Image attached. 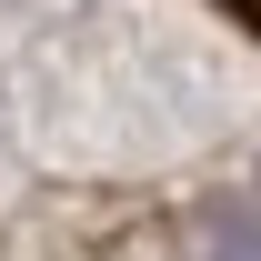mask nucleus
Wrapping results in <instances>:
<instances>
[{
	"mask_svg": "<svg viewBox=\"0 0 261 261\" xmlns=\"http://www.w3.org/2000/svg\"><path fill=\"white\" fill-rule=\"evenodd\" d=\"M221 10H231V20H241L251 40H261V0H221Z\"/></svg>",
	"mask_w": 261,
	"mask_h": 261,
	"instance_id": "nucleus-1",
	"label": "nucleus"
}]
</instances>
